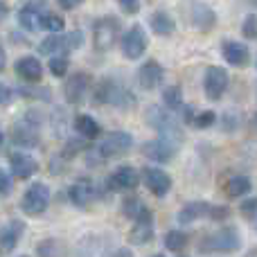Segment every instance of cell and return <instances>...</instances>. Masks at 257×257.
<instances>
[{"label":"cell","instance_id":"obj_1","mask_svg":"<svg viewBox=\"0 0 257 257\" xmlns=\"http://www.w3.org/2000/svg\"><path fill=\"white\" fill-rule=\"evenodd\" d=\"M145 122L154 128L160 138H167V140L176 142V145L183 142V124L176 117V113L169 111V108L151 104V106L145 108Z\"/></svg>","mask_w":257,"mask_h":257},{"label":"cell","instance_id":"obj_2","mask_svg":"<svg viewBox=\"0 0 257 257\" xmlns=\"http://www.w3.org/2000/svg\"><path fill=\"white\" fill-rule=\"evenodd\" d=\"M93 104L95 106H115L120 111H126V108H131L136 104V97L120 81L102 79L97 81V86L93 90Z\"/></svg>","mask_w":257,"mask_h":257},{"label":"cell","instance_id":"obj_3","mask_svg":"<svg viewBox=\"0 0 257 257\" xmlns=\"http://www.w3.org/2000/svg\"><path fill=\"white\" fill-rule=\"evenodd\" d=\"M241 248V235L235 226H221L201 239L199 250L203 255H230Z\"/></svg>","mask_w":257,"mask_h":257},{"label":"cell","instance_id":"obj_4","mask_svg":"<svg viewBox=\"0 0 257 257\" xmlns=\"http://www.w3.org/2000/svg\"><path fill=\"white\" fill-rule=\"evenodd\" d=\"M230 210L226 205H212L208 201H192V203H185L181 210H178V223L181 226H190V223L199 221V219H212V221H223L228 219Z\"/></svg>","mask_w":257,"mask_h":257},{"label":"cell","instance_id":"obj_5","mask_svg":"<svg viewBox=\"0 0 257 257\" xmlns=\"http://www.w3.org/2000/svg\"><path fill=\"white\" fill-rule=\"evenodd\" d=\"M81 45H84V32H79V30L59 32V34H50L41 41L39 52L50 54V57H54V54H63V57H68L70 52L79 50Z\"/></svg>","mask_w":257,"mask_h":257},{"label":"cell","instance_id":"obj_6","mask_svg":"<svg viewBox=\"0 0 257 257\" xmlns=\"http://www.w3.org/2000/svg\"><path fill=\"white\" fill-rule=\"evenodd\" d=\"M12 142L23 149H32L41 142V117H36V111L25 113L21 120L14 122L12 133H9Z\"/></svg>","mask_w":257,"mask_h":257},{"label":"cell","instance_id":"obj_7","mask_svg":"<svg viewBox=\"0 0 257 257\" xmlns=\"http://www.w3.org/2000/svg\"><path fill=\"white\" fill-rule=\"evenodd\" d=\"M120 18L102 16L93 23V45L97 52H108L120 41Z\"/></svg>","mask_w":257,"mask_h":257},{"label":"cell","instance_id":"obj_8","mask_svg":"<svg viewBox=\"0 0 257 257\" xmlns=\"http://www.w3.org/2000/svg\"><path fill=\"white\" fill-rule=\"evenodd\" d=\"M131 147H133V138L128 131H111L99 140L97 149H95V156H97V160L102 163V160H106V158H115V156L126 154V151H131Z\"/></svg>","mask_w":257,"mask_h":257},{"label":"cell","instance_id":"obj_9","mask_svg":"<svg viewBox=\"0 0 257 257\" xmlns=\"http://www.w3.org/2000/svg\"><path fill=\"white\" fill-rule=\"evenodd\" d=\"M48 203H50V187L45 183L36 181V183H30V187L25 190L21 199V210L30 217H39L48 210Z\"/></svg>","mask_w":257,"mask_h":257},{"label":"cell","instance_id":"obj_10","mask_svg":"<svg viewBox=\"0 0 257 257\" xmlns=\"http://www.w3.org/2000/svg\"><path fill=\"white\" fill-rule=\"evenodd\" d=\"M228 86H230V77L228 70L221 66H210L203 75V93L210 102H221V97L226 95Z\"/></svg>","mask_w":257,"mask_h":257},{"label":"cell","instance_id":"obj_11","mask_svg":"<svg viewBox=\"0 0 257 257\" xmlns=\"http://www.w3.org/2000/svg\"><path fill=\"white\" fill-rule=\"evenodd\" d=\"M120 48H122V54H124L128 61H138V59L147 52V48H149L147 32L142 30L140 25H131L124 32V36H122Z\"/></svg>","mask_w":257,"mask_h":257},{"label":"cell","instance_id":"obj_12","mask_svg":"<svg viewBox=\"0 0 257 257\" xmlns=\"http://www.w3.org/2000/svg\"><path fill=\"white\" fill-rule=\"evenodd\" d=\"M178 147L181 145H176V142L158 136V138H154V140L145 142V145L140 147V151H142L145 158L154 160V163H158V165H165V163H172V160L176 158Z\"/></svg>","mask_w":257,"mask_h":257},{"label":"cell","instance_id":"obj_13","mask_svg":"<svg viewBox=\"0 0 257 257\" xmlns=\"http://www.w3.org/2000/svg\"><path fill=\"white\" fill-rule=\"evenodd\" d=\"M68 199L79 210H88L99 199V187L90 178H79V181H75L68 187Z\"/></svg>","mask_w":257,"mask_h":257},{"label":"cell","instance_id":"obj_14","mask_svg":"<svg viewBox=\"0 0 257 257\" xmlns=\"http://www.w3.org/2000/svg\"><path fill=\"white\" fill-rule=\"evenodd\" d=\"M140 185V172L131 165H120L111 176L106 178V187L111 192H131Z\"/></svg>","mask_w":257,"mask_h":257},{"label":"cell","instance_id":"obj_15","mask_svg":"<svg viewBox=\"0 0 257 257\" xmlns=\"http://www.w3.org/2000/svg\"><path fill=\"white\" fill-rule=\"evenodd\" d=\"M142 183H145L147 190H149L154 196H158V199L167 196L169 190H172V176L160 167H145L142 169Z\"/></svg>","mask_w":257,"mask_h":257},{"label":"cell","instance_id":"obj_16","mask_svg":"<svg viewBox=\"0 0 257 257\" xmlns=\"http://www.w3.org/2000/svg\"><path fill=\"white\" fill-rule=\"evenodd\" d=\"M90 88V75L88 72H72L70 77L63 84V97H66L68 104H81Z\"/></svg>","mask_w":257,"mask_h":257},{"label":"cell","instance_id":"obj_17","mask_svg":"<svg viewBox=\"0 0 257 257\" xmlns=\"http://www.w3.org/2000/svg\"><path fill=\"white\" fill-rule=\"evenodd\" d=\"M165 81V68L156 59L145 61L138 68V86L142 90H156Z\"/></svg>","mask_w":257,"mask_h":257},{"label":"cell","instance_id":"obj_18","mask_svg":"<svg viewBox=\"0 0 257 257\" xmlns=\"http://www.w3.org/2000/svg\"><path fill=\"white\" fill-rule=\"evenodd\" d=\"M9 169H12V176L27 181L39 172V160L32 154H25V151H14V154H9Z\"/></svg>","mask_w":257,"mask_h":257},{"label":"cell","instance_id":"obj_19","mask_svg":"<svg viewBox=\"0 0 257 257\" xmlns=\"http://www.w3.org/2000/svg\"><path fill=\"white\" fill-rule=\"evenodd\" d=\"M187 21L201 32H212L214 25H217V14L210 5H203V3H196L190 7L187 12Z\"/></svg>","mask_w":257,"mask_h":257},{"label":"cell","instance_id":"obj_20","mask_svg":"<svg viewBox=\"0 0 257 257\" xmlns=\"http://www.w3.org/2000/svg\"><path fill=\"white\" fill-rule=\"evenodd\" d=\"M14 70H16L18 79L25 84H41V79H43V63L36 57H21Z\"/></svg>","mask_w":257,"mask_h":257},{"label":"cell","instance_id":"obj_21","mask_svg":"<svg viewBox=\"0 0 257 257\" xmlns=\"http://www.w3.org/2000/svg\"><path fill=\"white\" fill-rule=\"evenodd\" d=\"M221 57L226 59V63L235 68H244L250 61V50L241 41H223L221 43Z\"/></svg>","mask_w":257,"mask_h":257},{"label":"cell","instance_id":"obj_22","mask_svg":"<svg viewBox=\"0 0 257 257\" xmlns=\"http://www.w3.org/2000/svg\"><path fill=\"white\" fill-rule=\"evenodd\" d=\"M23 232H25V223H23L21 219H12V221L3 228V232H0V253L3 255L12 253L18 246V241H21Z\"/></svg>","mask_w":257,"mask_h":257},{"label":"cell","instance_id":"obj_23","mask_svg":"<svg viewBox=\"0 0 257 257\" xmlns=\"http://www.w3.org/2000/svg\"><path fill=\"white\" fill-rule=\"evenodd\" d=\"M43 18H45V12L36 5H27L18 12V25L27 32H39L43 30Z\"/></svg>","mask_w":257,"mask_h":257},{"label":"cell","instance_id":"obj_24","mask_svg":"<svg viewBox=\"0 0 257 257\" xmlns=\"http://www.w3.org/2000/svg\"><path fill=\"white\" fill-rule=\"evenodd\" d=\"M72 126H75L77 136H81L84 140H97V138H102V126H99V122L95 120L93 115H88V113L75 115Z\"/></svg>","mask_w":257,"mask_h":257},{"label":"cell","instance_id":"obj_25","mask_svg":"<svg viewBox=\"0 0 257 257\" xmlns=\"http://www.w3.org/2000/svg\"><path fill=\"white\" fill-rule=\"evenodd\" d=\"M122 214L131 221H145V219H154L151 210L147 208V203L140 199V196H126L122 201Z\"/></svg>","mask_w":257,"mask_h":257},{"label":"cell","instance_id":"obj_26","mask_svg":"<svg viewBox=\"0 0 257 257\" xmlns=\"http://www.w3.org/2000/svg\"><path fill=\"white\" fill-rule=\"evenodd\" d=\"M250 190H253V181L244 174H235V176L228 178L226 183V196L228 199H241V196H248Z\"/></svg>","mask_w":257,"mask_h":257},{"label":"cell","instance_id":"obj_27","mask_svg":"<svg viewBox=\"0 0 257 257\" xmlns=\"http://www.w3.org/2000/svg\"><path fill=\"white\" fill-rule=\"evenodd\" d=\"M154 239V219L145 221H133V228L128 230V241L136 246H145Z\"/></svg>","mask_w":257,"mask_h":257},{"label":"cell","instance_id":"obj_28","mask_svg":"<svg viewBox=\"0 0 257 257\" xmlns=\"http://www.w3.org/2000/svg\"><path fill=\"white\" fill-rule=\"evenodd\" d=\"M149 27L156 36H172L176 32V23L167 12H154L149 16Z\"/></svg>","mask_w":257,"mask_h":257},{"label":"cell","instance_id":"obj_29","mask_svg":"<svg viewBox=\"0 0 257 257\" xmlns=\"http://www.w3.org/2000/svg\"><path fill=\"white\" fill-rule=\"evenodd\" d=\"M16 95L25 99H41V102H50L52 97V90L48 86H41V84H25L21 88H16Z\"/></svg>","mask_w":257,"mask_h":257},{"label":"cell","instance_id":"obj_30","mask_svg":"<svg viewBox=\"0 0 257 257\" xmlns=\"http://www.w3.org/2000/svg\"><path fill=\"white\" fill-rule=\"evenodd\" d=\"M163 104H165V108H169V111H174V113L181 111V108L185 106L181 86H167V88L163 90Z\"/></svg>","mask_w":257,"mask_h":257},{"label":"cell","instance_id":"obj_31","mask_svg":"<svg viewBox=\"0 0 257 257\" xmlns=\"http://www.w3.org/2000/svg\"><path fill=\"white\" fill-rule=\"evenodd\" d=\"M187 244H190V235H187L185 230H169L167 235H165V248L167 250H174V253H181V250L187 248Z\"/></svg>","mask_w":257,"mask_h":257},{"label":"cell","instance_id":"obj_32","mask_svg":"<svg viewBox=\"0 0 257 257\" xmlns=\"http://www.w3.org/2000/svg\"><path fill=\"white\" fill-rule=\"evenodd\" d=\"M66 253V246L59 239H43L36 246V255L39 257H63Z\"/></svg>","mask_w":257,"mask_h":257},{"label":"cell","instance_id":"obj_33","mask_svg":"<svg viewBox=\"0 0 257 257\" xmlns=\"http://www.w3.org/2000/svg\"><path fill=\"white\" fill-rule=\"evenodd\" d=\"M68 68H70V61H68V57H63V54H54V57H50L48 70L52 72L54 77H66Z\"/></svg>","mask_w":257,"mask_h":257},{"label":"cell","instance_id":"obj_34","mask_svg":"<svg viewBox=\"0 0 257 257\" xmlns=\"http://www.w3.org/2000/svg\"><path fill=\"white\" fill-rule=\"evenodd\" d=\"M241 34L246 41H257V14H248L241 21Z\"/></svg>","mask_w":257,"mask_h":257},{"label":"cell","instance_id":"obj_35","mask_svg":"<svg viewBox=\"0 0 257 257\" xmlns=\"http://www.w3.org/2000/svg\"><path fill=\"white\" fill-rule=\"evenodd\" d=\"M43 30L52 32V34H59V32L66 30V21H63L61 16H57V14H45V18H43Z\"/></svg>","mask_w":257,"mask_h":257},{"label":"cell","instance_id":"obj_36","mask_svg":"<svg viewBox=\"0 0 257 257\" xmlns=\"http://www.w3.org/2000/svg\"><path fill=\"white\" fill-rule=\"evenodd\" d=\"M214 122H217V113L214 111H201V113L194 115V122H192V124H194L196 128H210Z\"/></svg>","mask_w":257,"mask_h":257},{"label":"cell","instance_id":"obj_37","mask_svg":"<svg viewBox=\"0 0 257 257\" xmlns=\"http://www.w3.org/2000/svg\"><path fill=\"white\" fill-rule=\"evenodd\" d=\"M239 212L244 219H255L257 217V196H253V199H246L244 203L239 205Z\"/></svg>","mask_w":257,"mask_h":257},{"label":"cell","instance_id":"obj_38","mask_svg":"<svg viewBox=\"0 0 257 257\" xmlns=\"http://www.w3.org/2000/svg\"><path fill=\"white\" fill-rule=\"evenodd\" d=\"M14 190V178L9 172H5V169H0V196H9Z\"/></svg>","mask_w":257,"mask_h":257},{"label":"cell","instance_id":"obj_39","mask_svg":"<svg viewBox=\"0 0 257 257\" xmlns=\"http://www.w3.org/2000/svg\"><path fill=\"white\" fill-rule=\"evenodd\" d=\"M14 95H16V90L9 88L7 84H0V106H7V104L14 99Z\"/></svg>","mask_w":257,"mask_h":257},{"label":"cell","instance_id":"obj_40","mask_svg":"<svg viewBox=\"0 0 257 257\" xmlns=\"http://www.w3.org/2000/svg\"><path fill=\"white\" fill-rule=\"evenodd\" d=\"M117 5L126 14H138V9H140V0H117Z\"/></svg>","mask_w":257,"mask_h":257},{"label":"cell","instance_id":"obj_41","mask_svg":"<svg viewBox=\"0 0 257 257\" xmlns=\"http://www.w3.org/2000/svg\"><path fill=\"white\" fill-rule=\"evenodd\" d=\"M57 3H59V7L68 12V9H77L81 3H84V0H57Z\"/></svg>","mask_w":257,"mask_h":257},{"label":"cell","instance_id":"obj_42","mask_svg":"<svg viewBox=\"0 0 257 257\" xmlns=\"http://www.w3.org/2000/svg\"><path fill=\"white\" fill-rule=\"evenodd\" d=\"M108 257H133V253L128 248H115Z\"/></svg>","mask_w":257,"mask_h":257},{"label":"cell","instance_id":"obj_43","mask_svg":"<svg viewBox=\"0 0 257 257\" xmlns=\"http://www.w3.org/2000/svg\"><path fill=\"white\" fill-rule=\"evenodd\" d=\"M7 68V52H5V48L0 45V72Z\"/></svg>","mask_w":257,"mask_h":257},{"label":"cell","instance_id":"obj_44","mask_svg":"<svg viewBox=\"0 0 257 257\" xmlns=\"http://www.w3.org/2000/svg\"><path fill=\"white\" fill-rule=\"evenodd\" d=\"M7 14H9L7 5H5V3H0V23H3V21H5V18H7Z\"/></svg>","mask_w":257,"mask_h":257},{"label":"cell","instance_id":"obj_45","mask_svg":"<svg viewBox=\"0 0 257 257\" xmlns=\"http://www.w3.org/2000/svg\"><path fill=\"white\" fill-rule=\"evenodd\" d=\"M250 131H253L255 136H257V113H255L253 117H250Z\"/></svg>","mask_w":257,"mask_h":257},{"label":"cell","instance_id":"obj_46","mask_svg":"<svg viewBox=\"0 0 257 257\" xmlns=\"http://www.w3.org/2000/svg\"><path fill=\"white\" fill-rule=\"evenodd\" d=\"M3 142H5V133L0 131V145H3Z\"/></svg>","mask_w":257,"mask_h":257},{"label":"cell","instance_id":"obj_47","mask_svg":"<svg viewBox=\"0 0 257 257\" xmlns=\"http://www.w3.org/2000/svg\"><path fill=\"white\" fill-rule=\"evenodd\" d=\"M255 230H257V217H255Z\"/></svg>","mask_w":257,"mask_h":257},{"label":"cell","instance_id":"obj_48","mask_svg":"<svg viewBox=\"0 0 257 257\" xmlns=\"http://www.w3.org/2000/svg\"><path fill=\"white\" fill-rule=\"evenodd\" d=\"M18 257H30V255H18Z\"/></svg>","mask_w":257,"mask_h":257},{"label":"cell","instance_id":"obj_49","mask_svg":"<svg viewBox=\"0 0 257 257\" xmlns=\"http://www.w3.org/2000/svg\"><path fill=\"white\" fill-rule=\"evenodd\" d=\"M154 257H165V255H154Z\"/></svg>","mask_w":257,"mask_h":257}]
</instances>
